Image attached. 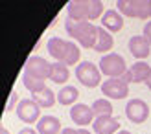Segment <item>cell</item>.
Wrapping results in <instances>:
<instances>
[{"label": "cell", "mask_w": 151, "mask_h": 134, "mask_svg": "<svg viewBox=\"0 0 151 134\" xmlns=\"http://www.w3.org/2000/svg\"><path fill=\"white\" fill-rule=\"evenodd\" d=\"M46 50H48V55L54 57L55 63H63L66 66L79 64L81 46L74 41H65L61 37H50L46 42Z\"/></svg>", "instance_id": "1"}, {"label": "cell", "mask_w": 151, "mask_h": 134, "mask_svg": "<svg viewBox=\"0 0 151 134\" xmlns=\"http://www.w3.org/2000/svg\"><path fill=\"white\" fill-rule=\"evenodd\" d=\"M101 0H72L66 6V19L74 22H94L103 17Z\"/></svg>", "instance_id": "2"}, {"label": "cell", "mask_w": 151, "mask_h": 134, "mask_svg": "<svg viewBox=\"0 0 151 134\" xmlns=\"http://www.w3.org/2000/svg\"><path fill=\"white\" fill-rule=\"evenodd\" d=\"M65 29L72 41H76L81 48L85 50H94L98 42V29L100 26H94L92 22H74L66 19Z\"/></svg>", "instance_id": "3"}, {"label": "cell", "mask_w": 151, "mask_h": 134, "mask_svg": "<svg viewBox=\"0 0 151 134\" xmlns=\"http://www.w3.org/2000/svg\"><path fill=\"white\" fill-rule=\"evenodd\" d=\"M116 9L129 19L151 20V0H118Z\"/></svg>", "instance_id": "4"}, {"label": "cell", "mask_w": 151, "mask_h": 134, "mask_svg": "<svg viewBox=\"0 0 151 134\" xmlns=\"http://www.w3.org/2000/svg\"><path fill=\"white\" fill-rule=\"evenodd\" d=\"M76 77L87 88H96L98 85L101 86V70L90 61H83L76 66Z\"/></svg>", "instance_id": "5"}, {"label": "cell", "mask_w": 151, "mask_h": 134, "mask_svg": "<svg viewBox=\"0 0 151 134\" xmlns=\"http://www.w3.org/2000/svg\"><path fill=\"white\" fill-rule=\"evenodd\" d=\"M100 70H101L103 76H107V77H122L129 68H127L125 59L122 55L111 51V53H107V55H101Z\"/></svg>", "instance_id": "6"}, {"label": "cell", "mask_w": 151, "mask_h": 134, "mask_svg": "<svg viewBox=\"0 0 151 134\" xmlns=\"http://www.w3.org/2000/svg\"><path fill=\"white\" fill-rule=\"evenodd\" d=\"M50 70H52V63H48L44 57L39 55H32L24 64V73L29 77H35L39 81H46L50 79Z\"/></svg>", "instance_id": "7"}, {"label": "cell", "mask_w": 151, "mask_h": 134, "mask_svg": "<svg viewBox=\"0 0 151 134\" xmlns=\"http://www.w3.org/2000/svg\"><path fill=\"white\" fill-rule=\"evenodd\" d=\"M101 94L109 99H125L129 96V83L122 77H107L101 83Z\"/></svg>", "instance_id": "8"}, {"label": "cell", "mask_w": 151, "mask_h": 134, "mask_svg": "<svg viewBox=\"0 0 151 134\" xmlns=\"http://www.w3.org/2000/svg\"><path fill=\"white\" fill-rule=\"evenodd\" d=\"M125 116H127V120H129L131 123H144L147 118H149V105L144 101V99H129L127 101V105H125Z\"/></svg>", "instance_id": "9"}, {"label": "cell", "mask_w": 151, "mask_h": 134, "mask_svg": "<svg viewBox=\"0 0 151 134\" xmlns=\"http://www.w3.org/2000/svg\"><path fill=\"white\" fill-rule=\"evenodd\" d=\"M17 118L20 121H24L26 125L37 123L41 120V107L37 105L33 99H20L19 107H17Z\"/></svg>", "instance_id": "10"}, {"label": "cell", "mask_w": 151, "mask_h": 134, "mask_svg": "<svg viewBox=\"0 0 151 134\" xmlns=\"http://www.w3.org/2000/svg\"><path fill=\"white\" fill-rule=\"evenodd\" d=\"M70 118L76 125L79 127H87V125H92L96 120V114L92 107L85 105V103H76L74 107H70Z\"/></svg>", "instance_id": "11"}, {"label": "cell", "mask_w": 151, "mask_h": 134, "mask_svg": "<svg viewBox=\"0 0 151 134\" xmlns=\"http://www.w3.org/2000/svg\"><path fill=\"white\" fill-rule=\"evenodd\" d=\"M127 48H129V53L138 61H144L151 53V44L147 42L144 35H133L127 42Z\"/></svg>", "instance_id": "12"}, {"label": "cell", "mask_w": 151, "mask_h": 134, "mask_svg": "<svg viewBox=\"0 0 151 134\" xmlns=\"http://www.w3.org/2000/svg\"><path fill=\"white\" fill-rule=\"evenodd\" d=\"M92 129L96 134H116L122 130L120 129V120L114 116H96Z\"/></svg>", "instance_id": "13"}, {"label": "cell", "mask_w": 151, "mask_h": 134, "mask_svg": "<svg viewBox=\"0 0 151 134\" xmlns=\"http://www.w3.org/2000/svg\"><path fill=\"white\" fill-rule=\"evenodd\" d=\"M101 28H105L109 33H118L124 28V15L118 9H105L101 17Z\"/></svg>", "instance_id": "14"}, {"label": "cell", "mask_w": 151, "mask_h": 134, "mask_svg": "<svg viewBox=\"0 0 151 134\" xmlns=\"http://www.w3.org/2000/svg\"><path fill=\"white\" fill-rule=\"evenodd\" d=\"M63 125L61 120L55 116H42L39 121H37V132L39 134H61Z\"/></svg>", "instance_id": "15"}, {"label": "cell", "mask_w": 151, "mask_h": 134, "mask_svg": "<svg viewBox=\"0 0 151 134\" xmlns=\"http://www.w3.org/2000/svg\"><path fill=\"white\" fill-rule=\"evenodd\" d=\"M112 46H114V37H112V33H109L105 28L100 26V29H98V42L94 46V51L96 53H111Z\"/></svg>", "instance_id": "16"}, {"label": "cell", "mask_w": 151, "mask_h": 134, "mask_svg": "<svg viewBox=\"0 0 151 134\" xmlns=\"http://www.w3.org/2000/svg\"><path fill=\"white\" fill-rule=\"evenodd\" d=\"M129 73H131V83H146L151 76V66L146 61H137L129 68Z\"/></svg>", "instance_id": "17"}, {"label": "cell", "mask_w": 151, "mask_h": 134, "mask_svg": "<svg viewBox=\"0 0 151 134\" xmlns=\"http://www.w3.org/2000/svg\"><path fill=\"white\" fill-rule=\"evenodd\" d=\"M78 99H79V90L72 85H65L57 92V103L63 107H74Z\"/></svg>", "instance_id": "18"}, {"label": "cell", "mask_w": 151, "mask_h": 134, "mask_svg": "<svg viewBox=\"0 0 151 134\" xmlns=\"http://www.w3.org/2000/svg\"><path fill=\"white\" fill-rule=\"evenodd\" d=\"M32 99H33L41 108H50V107H54L55 103H57V94H54V90L46 86L44 90L37 92V94H32Z\"/></svg>", "instance_id": "19"}, {"label": "cell", "mask_w": 151, "mask_h": 134, "mask_svg": "<svg viewBox=\"0 0 151 134\" xmlns=\"http://www.w3.org/2000/svg\"><path fill=\"white\" fill-rule=\"evenodd\" d=\"M70 79V70L68 66L63 63H52V70H50V81L55 85H65Z\"/></svg>", "instance_id": "20"}, {"label": "cell", "mask_w": 151, "mask_h": 134, "mask_svg": "<svg viewBox=\"0 0 151 134\" xmlns=\"http://www.w3.org/2000/svg\"><path fill=\"white\" fill-rule=\"evenodd\" d=\"M22 85H24L26 90H29L32 94H37V92H41L46 88V83L44 81H39V79H35V77H29L26 76V73H22Z\"/></svg>", "instance_id": "21"}, {"label": "cell", "mask_w": 151, "mask_h": 134, "mask_svg": "<svg viewBox=\"0 0 151 134\" xmlns=\"http://www.w3.org/2000/svg\"><path fill=\"white\" fill-rule=\"evenodd\" d=\"M90 107L96 116H112V103L109 99H94Z\"/></svg>", "instance_id": "22"}, {"label": "cell", "mask_w": 151, "mask_h": 134, "mask_svg": "<svg viewBox=\"0 0 151 134\" xmlns=\"http://www.w3.org/2000/svg\"><path fill=\"white\" fill-rule=\"evenodd\" d=\"M19 103H20V99H19V92H17V90H11L9 99H7V103H6V114L11 112V110H17Z\"/></svg>", "instance_id": "23"}, {"label": "cell", "mask_w": 151, "mask_h": 134, "mask_svg": "<svg viewBox=\"0 0 151 134\" xmlns=\"http://www.w3.org/2000/svg\"><path fill=\"white\" fill-rule=\"evenodd\" d=\"M142 35L147 39V42L151 44V20H147L146 22V26H144V29H142Z\"/></svg>", "instance_id": "24"}, {"label": "cell", "mask_w": 151, "mask_h": 134, "mask_svg": "<svg viewBox=\"0 0 151 134\" xmlns=\"http://www.w3.org/2000/svg\"><path fill=\"white\" fill-rule=\"evenodd\" d=\"M61 134H79V129H72V127H65Z\"/></svg>", "instance_id": "25"}, {"label": "cell", "mask_w": 151, "mask_h": 134, "mask_svg": "<svg viewBox=\"0 0 151 134\" xmlns=\"http://www.w3.org/2000/svg\"><path fill=\"white\" fill-rule=\"evenodd\" d=\"M19 134H39V132H37V129H29V127H26V129H20Z\"/></svg>", "instance_id": "26"}, {"label": "cell", "mask_w": 151, "mask_h": 134, "mask_svg": "<svg viewBox=\"0 0 151 134\" xmlns=\"http://www.w3.org/2000/svg\"><path fill=\"white\" fill-rule=\"evenodd\" d=\"M0 134H9V130H7L4 125H0Z\"/></svg>", "instance_id": "27"}, {"label": "cell", "mask_w": 151, "mask_h": 134, "mask_svg": "<svg viewBox=\"0 0 151 134\" xmlns=\"http://www.w3.org/2000/svg\"><path fill=\"white\" fill-rule=\"evenodd\" d=\"M79 134H92V132L87 130V129H79Z\"/></svg>", "instance_id": "28"}, {"label": "cell", "mask_w": 151, "mask_h": 134, "mask_svg": "<svg viewBox=\"0 0 151 134\" xmlns=\"http://www.w3.org/2000/svg\"><path fill=\"white\" fill-rule=\"evenodd\" d=\"M146 85H147V88H149V90H151V76H149V79L146 81Z\"/></svg>", "instance_id": "29"}, {"label": "cell", "mask_w": 151, "mask_h": 134, "mask_svg": "<svg viewBox=\"0 0 151 134\" xmlns=\"http://www.w3.org/2000/svg\"><path fill=\"white\" fill-rule=\"evenodd\" d=\"M116 134H133V132H129V130H124V129H122V130H120V132H116Z\"/></svg>", "instance_id": "30"}]
</instances>
